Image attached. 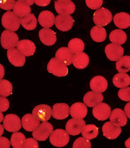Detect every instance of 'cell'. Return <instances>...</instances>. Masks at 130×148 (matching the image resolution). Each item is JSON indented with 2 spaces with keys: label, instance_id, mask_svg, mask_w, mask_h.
Here are the masks:
<instances>
[{
  "label": "cell",
  "instance_id": "obj_1",
  "mask_svg": "<svg viewBox=\"0 0 130 148\" xmlns=\"http://www.w3.org/2000/svg\"><path fill=\"white\" fill-rule=\"evenodd\" d=\"M49 140L53 146L57 147H63L69 143V135L64 129H56L51 134Z\"/></svg>",
  "mask_w": 130,
  "mask_h": 148
},
{
  "label": "cell",
  "instance_id": "obj_2",
  "mask_svg": "<svg viewBox=\"0 0 130 148\" xmlns=\"http://www.w3.org/2000/svg\"><path fill=\"white\" fill-rule=\"evenodd\" d=\"M20 23V18L12 11H8L3 15L2 23L6 29L13 32L16 31L19 29Z\"/></svg>",
  "mask_w": 130,
  "mask_h": 148
},
{
  "label": "cell",
  "instance_id": "obj_3",
  "mask_svg": "<svg viewBox=\"0 0 130 148\" xmlns=\"http://www.w3.org/2000/svg\"><path fill=\"white\" fill-rule=\"evenodd\" d=\"M112 18L111 12L108 9L102 7L94 13L93 21L96 25L104 27L110 23Z\"/></svg>",
  "mask_w": 130,
  "mask_h": 148
},
{
  "label": "cell",
  "instance_id": "obj_4",
  "mask_svg": "<svg viewBox=\"0 0 130 148\" xmlns=\"http://www.w3.org/2000/svg\"><path fill=\"white\" fill-rule=\"evenodd\" d=\"M48 72L58 77L66 76L68 73V68L67 65L61 63L59 60L53 58L47 65Z\"/></svg>",
  "mask_w": 130,
  "mask_h": 148
},
{
  "label": "cell",
  "instance_id": "obj_5",
  "mask_svg": "<svg viewBox=\"0 0 130 148\" xmlns=\"http://www.w3.org/2000/svg\"><path fill=\"white\" fill-rule=\"evenodd\" d=\"M18 36L17 34L10 30H5L1 36V43L4 49H13L18 43Z\"/></svg>",
  "mask_w": 130,
  "mask_h": 148
},
{
  "label": "cell",
  "instance_id": "obj_6",
  "mask_svg": "<svg viewBox=\"0 0 130 148\" xmlns=\"http://www.w3.org/2000/svg\"><path fill=\"white\" fill-rule=\"evenodd\" d=\"M53 130V128L51 123L43 122L33 131L32 135L35 140L39 141H44L51 136Z\"/></svg>",
  "mask_w": 130,
  "mask_h": 148
},
{
  "label": "cell",
  "instance_id": "obj_7",
  "mask_svg": "<svg viewBox=\"0 0 130 148\" xmlns=\"http://www.w3.org/2000/svg\"><path fill=\"white\" fill-rule=\"evenodd\" d=\"M3 126L7 131L14 132L21 128V122L18 116L14 114H9L5 116Z\"/></svg>",
  "mask_w": 130,
  "mask_h": 148
},
{
  "label": "cell",
  "instance_id": "obj_8",
  "mask_svg": "<svg viewBox=\"0 0 130 148\" xmlns=\"http://www.w3.org/2000/svg\"><path fill=\"white\" fill-rule=\"evenodd\" d=\"M86 126V122L82 119L73 118L68 121L66 125V130L70 135L77 136L82 132Z\"/></svg>",
  "mask_w": 130,
  "mask_h": 148
},
{
  "label": "cell",
  "instance_id": "obj_9",
  "mask_svg": "<svg viewBox=\"0 0 130 148\" xmlns=\"http://www.w3.org/2000/svg\"><path fill=\"white\" fill-rule=\"evenodd\" d=\"M53 110L51 106L46 104H40L33 109L32 114L36 118L42 122H46L51 119Z\"/></svg>",
  "mask_w": 130,
  "mask_h": 148
},
{
  "label": "cell",
  "instance_id": "obj_10",
  "mask_svg": "<svg viewBox=\"0 0 130 148\" xmlns=\"http://www.w3.org/2000/svg\"><path fill=\"white\" fill-rule=\"evenodd\" d=\"M105 52L108 59L112 61H116L122 57L124 49L120 45L110 43L105 47Z\"/></svg>",
  "mask_w": 130,
  "mask_h": 148
},
{
  "label": "cell",
  "instance_id": "obj_11",
  "mask_svg": "<svg viewBox=\"0 0 130 148\" xmlns=\"http://www.w3.org/2000/svg\"><path fill=\"white\" fill-rule=\"evenodd\" d=\"M111 112V108L108 104L100 103L94 106L92 110V114L97 120L104 121L108 119Z\"/></svg>",
  "mask_w": 130,
  "mask_h": 148
},
{
  "label": "cell",
  "instance_id": "obj_12",
  "mask_svg": "<svg viewBox=\"0 0 130 148\" xmlns=\"http://www.w3.org/2000/svg\"><path fill=\"white\" fill-rule=\"evenodd\" d=\"M55 24L59 30L66 32L71 29L73 25L74 20L71 15L60 14L56 17Z\"/></svg>",
  "mask_w": 130,
  "mask_h": 148
},
{
  "label": "cell",
  "instance_id": "obj_13",
  "mask_svg": "<svg viewBox=\"0 0 130 148\" xmlns=\"http://www.w3.org/2000/svg\"><path fill=\"white\" fill-rule=\"evenodd\" d=\"M7 57L9 62L15 67H23L25 65V56L18 49H8Z\"/></svg>",
  "mask_w": 130,
  "mask_h": 148
},
{
  "label": "cell",
  "instance_id": "obj_14",
  "mask_svg": "<svg viewBox=\"0 0 130 148\" xmlns=\"http://www.w3.org/2000/svg\"><path fill=\"white\" fill-rule=\"evenodd\" d=\"M103 135L109 140H114L118 137L122 132L120 126L114 124L111 122H107L102 127Z\"/></svg>",
  "mask_w": 130,
  "mask_h": 148
},
{
  "label": "cell",
  "instance_id": "obj_15",
  "mask_svg": "<svg viewBox=\"0 0 130 148\" xmlns=\"http://www.w3.org/2000/svg\"><path fill=\"white\" fill-rule=\"evenodd\" d=\"M55 7L57 13L60 15H70L75 10V5L71 1H55Z\"/></svg>",
  "mask_w": 130,
  "mask_h": 148
},
{
  "label": "cell",
  "instance_id": "obj_16",
  "mask_svg": "<svg viewBox=\"0 0 130 148\" xmlns=\"http://www.w3.org/2000/svg\"><path fill=\"white\" fill-rule=\"evenodd\" d=\"M39 36L41 41L47 46H51L57 41V35L53 31L49 28H43L39 31Z\"/></svg>",
  "mask_w": 130,
  "mask_h": 148
},
{
  "label": "cell",
  "instance_id": "obj_17",
  "mask_svg": "<svg viewBox=\"0 0 130 148\" xmlns=\"http://www.w3.org/2000/svg\"><path fill=\"white\" fill-rule=\"evenodd\" d=\"M52 110L53 117L59 120L65 119L69 115V106L67 104H55L53 106Z\"/></svg>",
  "mask_w": 130,
  "mask_h": 148
},
{
  "label": "cell",
  "instance_id": "obj_18",
  "mask_svg": "<svg viewBox=\"0 0 130 148\" xmlns=\"http://www.w3.org/2000/svg\"><path fill=\"white\" fill-rule=\"evenodd\" d=\"M103 95L100 93L94 91H90L84 95L83 102L84 104L90 108H94L103 101Z\"/></svg>",
  "mask_w": 130,
  "mask_h": 148
},
{
  "label": "cell",
  "instance_id": "obj_19",
  "mask_svg": "<svg viewBox=\"0 0 130 148\" xmlns=\"http://www.w3.org/2000/svg\"><path fill=\"white\" fill-rule=\"evenodd\" d=\"M55 58L66 65H70L73 62V53H72L69 48L62 47L56 52Z\"/></svg>",
  "mask_w": 130,
  "mask_h": 148
},
{
  "label": "cell",
  "instance_id": "obj_20",
  "mask_svg": "<svg viewBox=\"0 0 130 148\" xmlns=\"http://www.w3.org/2000/svg\"><path fill=\"white\" fill-rule=\"evenodd\" d=\"M17 48L26 57L33 55L36 51V46L34 43L27 39L21 40L19 41L17 45Z\"/></svg>",
  "mask_w": 130,
  "mask_h": 148
},
{
  "label": "cell",
  "instance_id": "obj_21",
  "mask_svg": "<svg viewBox=\"0 0 130 148\" xmlns=\"http://www.w3.org/2000/svg\"><path fill=\"white\" fill-rule=\"evenodd\" d=\"M22 126L26 131H33L40 124V121L33 114H27L23 117L21 120Z\"/></svg>",
  "mask_w": 130,
  "mask_h": 148
},
{
  "label": "cell",
  "instance_id": "obj_22",
  "mask_svg": "<svg viewBox=\"0 0 130 148\" xmlns=\"http://www.w3.org/2000/svg\"><path fill=\"white\" fill-rule=\"evenodd\" d=\"M70 114L73 118L82 119L88 114V108L81 102H76L72 105L70 109Z\"/></svg>",
  "mask_w": 130,
  "mask_h": 148
},
{
  "label": "cell",
  "instance_id": "obj_23",
  "mask_svg": "<svg viewBox=\"0 0 130 148\" xmlns=\"http://www.w3.org/2000/svg\"><path fill=\"white\" fill-rule=\"evenodd\" d=\"M90 87L93 91L103 93L107 90L108 83L106 78L103 76H96L90 80Z\"/></svg>",
  "mask_w": 130,
  "mask_h": 148
},
{
  "label": "cell",
  "instance_id": "obj_24",
  "mask_svg": "<svg viewBox=\"0 0 130 148\" xmlns=\"http://www.w3.org/2000/svg\"><path fill=\"white\" fill-rule=\"evenodd\" d=\"M110 120L114 124L122 127L126 125L128 119L126 113L123 110L120 108H116L111 112Z\"/></svg>",
  "mask_w": 130,
  "mask_h": 148
},
{
  "label": "cell",
  "instance_id": "obj_25",
  "mask_svg": "<svg viewBox=\"0 0 130 148\" xmlns=\"http://www.w3.org/2000/svg\"><path fill=\"white\" fill-rule=\"evenodd\" d=\"M38 21L43 27L51 28L54 25L55 18V15L51 11L45 10L40 13L38 17Z\"/></svg>",
  "mask_w": 130,
  "mask_h": 148
},
{
  "label": "cell",
  "instance_id": "obj_26",
  "mask_svg": "<svg viewBox=\"0 0 130 148\" xmlns=\"http://www.w3.org/2000/svg\"><path fill=\"white\" fill-rule=\"evenodd\" d=\"M115 25L120 29H127L130 26V15L126 12L118 13L114 16Z\"/></svg>",
  "mask_w": 130,
  "mask_h": 148
},
{
  "label": "cell",
  "instance_id": "obj_27",
  "mask_svg": "<svg viewBox=\"0 0 130 148\" xmlns=\"http://www.w3.org/2000/svg\"><path fill=\"white\" fill-rule=\"evenodd\" d=\"M90 59L88 55L83 52L75 54L73 58L72 63L74 67L79 69H83L88 66Z\"/></svg>",
  "mask_w": 130,
  "mask_h": 148
},
{
  "label": "cell",
  "instance_id": "obj_28",
  "mask_svg": "<svg viewBox=\"0 0 130 148\" xmlns=\"http://www.w3.org/2000/svg\"><path fill=\"white\" fill-rule=\"evenodd\" d=\"M13 10L15 15L21 18L30 14L31 8L29 5L25 3L17 1L15 3Z\"/></svg>",
  "mask_w": 130,
  "mask_h": 148
},
{
  "label": "cell",
  "instance_id": "obj_29",
  "mask_svg": "<svg viewBox=\"0 0 130 148\" xmlns=\"http://www.w3.org/2000/svg\"><path fill=\"white\" fill-rule=\"evenodd\" d=\"M109 39L113 44L122 45L126 42L127 36L123 30L116 29L113 30L110 33Z\"/></svg>",
  "mask_w": 130,
  "mask_h": 148
},
{
  "label": "cell",
  "instance_id": "obj_30",
  "mask_svg": "<svg viewBox=\"0 0 130 148\" xmlns=\"http://www.w3.org/2000/svg\"><path fill=\"white\" fill-rule=\"evenodd\" d=\"M90 34L92 40L96 42H103L107 37V33L105 29L99 25L94 27L91 29Z\"/></svg>",
  "mask_w": 130,
  "mask_h": 148
},
{
  "label": "cell",
  "instance_id": "obj_31",
  "mask_svg": "<svg viewBox=\"0 0 130 148\" xmlns=\"http://www.w3.org/2000/svg\"><path fill=\"white\" fill-rule=\"evenodd\" d=\"M112 81L114 85L118 88H125L130 85V76L120 72L113 77Z\"/></svg>",
  "mask_w": 130,
  "mask_h": 148
},
{
  "label": "cell",
  "instance_id": "obj_32",
  "mask_svg": "<svg viewBox=\"0 0 130 148\" xmlns=\"http://www.w3.org/2000/svg\"><path fill=\"white\" fill-rule=\"evenodd\" d=\"M20 23L26 30H33L37 27V21L34 14H29L20 18Z\"/></svg>",
  "mask_w": 130,
  "mask_h": 148
},
{
  "label": "cell",
  "instance_id": "obj_33",
  "mask_svg": "<svg viewBox=\"0 0 130 148\" xmlns=\"http://www.w3.org/2000/svg\"><path fill=\"white\" fill-rule=\"evenodd\" d=\"M98 134V128L94 124L86 125L82 129V136L88 140H92L96 138Z\"/></svg>",
  "mask_w": 130,
  "mask_h": 148
},
{
  "label": "cell",
  "instance_id": "obj_34",
  "mask_svg": "<svg viewBox=\"0 0 130 148\" xmlns=\"http://www.w3.org/2000/svg\"><path fill=\"white\" fill-rule=\"evenodd\" d=\"M116 68L120 73L129 72L130 70V56H125L120 58L116 63Z\"/></svg>",
  "mask_w": 130,
  "mask_h": 148
},
{
  "label": "cell",
  "instance_id": "obj_35",
  "mask_svg": "<svg viewBox=\"0 0 130 148\" xmlns=\"http://www.w3.org/2000/svg\"><path fill=\"white\" fill-rule=\"evenodd\" d=\"M84 42L79 38H74L68 43V48L74 54L82 52L84 51Z\"/></svg>",
  "mask_w": 130,
  "mask_h": 148
},
{
  "label": "cell",
  "instance_id": "obj_36",
  "mask_svg": "<svg viewBox=\"0 0 130 148\" xmlns=\"http://www.w3.org/2000/svg\"><path fill=\"white\" fill-rule=\"evenodd\" d=\"M25 140V135L22 133L16 131L13 133L11 136L10 143L14 148H23V143Z\"/></svg>",
  "mask_w": 130,
  "mask_h": 148
},
{
  "label": "cell",
  "instance_id": "obj_37",
  "mask_svg": "<svg viewBox=\"0 0 130 148\" xmlns=\"http://www.w3.org/2000/svg\"><path fill=\"white\" fill-rule=\"evenodd\" d=\"M13 86L11 83L6 79L0 80V95L7 97L12 93Z\"/></svg>",
  "mask_w": 130,
  "mask_h": 148
},
{
  "label": "cell",
  "instance_id": "obj_38",
  "mask_svg": "<svg viewBox=\"0 0 130 148\" xmlns=\"http://www.w3.org/2000/svg\"><path fill=\"white\" fill-rule=\"evenodd\" d=\"M91 143L90 140H88L85 138H78L77 140L74 143L73 145V148H91Z\"/></svg>",
  "mask_w": 130,
  "mask_h": 148
},
{
  "label": "cell",
  "instance_id": "obj_39",
  "mask_svg": "<svg viewBox=\"0 0 130 148\" xmlns=\"http://www.w3.org/2000/svg\"><path fill=\"white\" fill-rule=\"evenodd\" d=\"M118 96L120 99L125 101H130V87L122 88L118 91Z\"/></svg>",
  "mask_w": 130,
  "mask_h": 148
},
{
  "label": "cell",
  "instance_id": "obj_40",
  "mask_svg": "<svg viewBox=\"0 0 130 148\" xmlns=\"http://www.w3.org/2000/svg\"><path fill=\"white\" fill-rule=\"evenodd\" d=\"M86 2L88 8L92 10H96L102 6L103 0H86Z\"/></svg>",
  "mask_w": 130,
  "mask_h": 148
},
{
  "label": "cell",
  "instance_id": "obj_41",
  "mask_svg": "<svg viewBox=\"0 0 130 148\" xmlns=\"http://www.w3.org/2000/svg\"><path fill=\"white\" fill-rule=\"evenodd\" d=\"M15 0H0V8L5 10H10L14 6Z\"/></svg>",
  "mask_w": 130,
  "mask_h": 148
},
{
  "label": "cell",
  "instance_id": "obj_42",
  "mask_svg": "<svg viewBox=\"0 0 130 148\" xmlns=\"http://www.w3.org/2000/svg\"><path fill=\"white\" fill-rule=\"evenodd\" d=\"M23 148H39V145L38 142L35 139L31 138H27L25 140L23 143Z\"/></svg>",
  "mask_w": 130,
  "mask_h": 148
},
{
  "label": "cell",
  "instance_id": "obj_43",
  "mask_svg": "<svg viewBox=\"0 0 130 148\" xmlns=\"http://www.w3.org/2000/svg\"><path fill=\"white\" fill-rule=\"evenodd\" d=\"M9 101L5 97H0V112H4L9 108Z\"/></svg>",
  "mask_w": 130,
  "mask_h": 148
},
{
  "label": "cell",
  "instance_id": "obj_44",
  "mask_svg": "<svg viewBox=\"0 0 130 148\" xmlns=\"http://www.w3.org/2000/svg\"><path fill=\"white\" fill-rule=\"evenodd\" d=\"M10 143L8 138L0 136V148H9Z\"/></svg>",
  "mask_w": 130,
  "mask_h": 148
},
{
  "label": "cell",
  "instance_id": "obj_45",
  "mask_svg": "<svg viewBox=\"0 0 130 148\" xmlns=\"http://www.w3.org/2000/svg\"><path fill=\"white\" fill-rule=\"evenodd\" d=\"M34 2L39 6L45 7L50 4L51 0H33Z\"/></svg>",
  "mask_w": 130,
  "mask_h": 148
},
{
  "label": "cell",
  "instance_id": "obj_46",
  "mask_svg": "<svg viewBox=\"0 0 130 148\" xmlns=\"http://www.w3.org/2000/svg\"><path fill=\"white\" fill-rule=\"evenodd\" d=\"M124 110L127 116L130 119V102L126 104Z\"/></svg>",
  "mask_w": 130,
  "mask_h": 148
},
{
  "label": "cell",
  "instance_id": "obj_47",
  "mask_svg": "<svg viewBox=\"0 0 130 148\" xmlns=\"http://www.w3.org/2000/svg\"><path fill=\"white\" fill-rule=\"evenodd\" d=\"M5 75V69L3 66L0 64V80H2Z\"/></svg>",
  "mask_w": 130,
  "mask_h": 148
},
{
  "label": "cell",
  "instance_id": "obj_48",
  "mask_svg": "<svg viewBox=\"0 0 130 148\" xmlns=\"http://www.w3.org/2000/svg\"><path fill=\"white\" fill-rule=\"evenodd\" d=\"M18 1L21 2L25 3V4L31 6L34 4V1L33 0H18Z\"/></svg>",
  "mask_w": 130,
  "mask_h": 148
},
{
  "label": "cell",
  "instance_id": "obj_49",
  "mask_svg": "<svg viewBox=\"0 0 130 148\" xmlns=\"http://www.w3.org/2000/svg\"><path fill=\"white\" fill-rule=\"evenodd\" d=\"M4 127L0 124V136H2L3 134L4 133Z\"/></svg>",
  "mask_w": 130,
  "mask_h": 148
},
{
  "label": "cell",
  "instance_id": "obj_50",
  "mask_svg": "<svg viewBox=\"0 0 130 148\" xmlns=\"http://www.w3.org/2000/svg\"><path fill=\"white\" fill-rule=\"evenodd\" d=\"M125 146H126V148H130V138H129L125 142Z\"/></svg>",
  "mask_w": 130,
  "mask_h": 148
},
{
  "label": "cell",
  "instance_id": "obj_51",
  "mask_svg": "<svg viewBox=\"0 0 130 148\" xmlns=\"http://www.w3.org/2000/svg\"><path fill=\"white\" fill-rule=\"evenodd\" d=\"M3 119H4V116L1 112H0V123L2 122Z\"/></svg>",
  "mask_w": 130,
  "mask_h": 148
},
{
  "label": "cell",
  "instance_id": "obj_52",
  "mask_svg": "<svg viewBox=\"0 0 130 148\" xmlns=\"http://www.w3.org/2000/svg\"><path fill=\"white\" fill-rule=\"evenodd\" d=\"M57 1H70L71 0H57Z\"/></svg>",
  "mask_w": 130,
  "mask_h": 148
}]
</instances>
